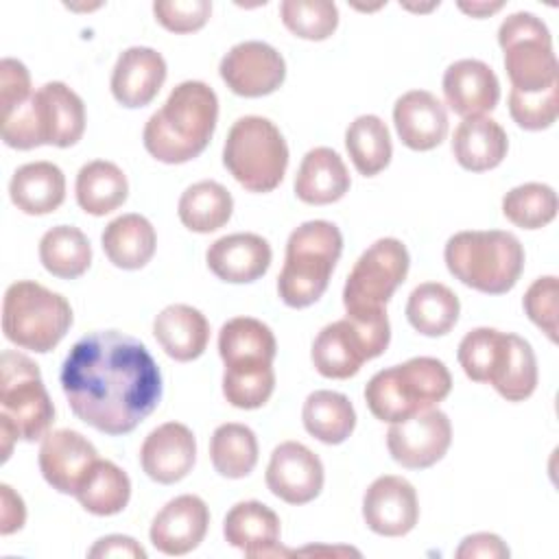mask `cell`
Instances as JSON below:
<instances>
[{"instance_id": "1", "label": "cell", "mask_w": 559, "mask_h": 559, "mask_svg": "<svg viewBox=\"0 0 559 559\" xmlns=\"http://www.w3.org/2000/svg\"><path fill=\"white\" fill-rule=\"evenodd\" d=\"M70 411L109 437L135 430L162 400V371L146 345L118 330L81 336L61 365Z\"/></svg>"}, {"instance_id": "2", "label": "cell", "mask_w": 559, "mask_h": 559, "mask_svg": "<svg viewBox=\"0 0 559 559\" xmlns=\"http://www.w3.org/2000/svg\"><path fill=\"white\" fill-rule=\"evenodd\" d=\"M218 120V96L203 81H183L166 103L151 114L142 142L151 157L164 164H186L210 144Z\"/></svg>"}, {"instance_id": "3", "label": "cell", "mask_w": 559, "mask_h": 559, "mask_svg": "<svg viewBox=\"0 0 559 559\" xmlns=\"http://www.w3.org/2000/svg\"><path fill=\"white\" fill-rule=\"evenodd\" d=\"M456 358L469 380L491 384L507 402H524L537 389V358L520 334L474 328L461 338Z\"/></svg>"}, {"instance_id": "4", "label": "cell", "mask_w": 559, "mask_h": 559, "mask_svg": "<svg viewBox=\"0 0 559 559\" xmlns=\"http://www.w3.org/2000/svg\"><path fill=\"white\" fill-rule=\"evenodd\" d=\"M83 131L85 105L61 81L44 83L24 105L2 116V140L17 151L41 144L68 148L83 138Z\"/></svg>"}, {"instance_id": "5", "label": "cell", "mask_w": 559, "mask_h": 559, "mask_svg": "<svg viewBox=\"0 0 559 559\" xmlns=\"http://www.w3.org/2000/svg\"><path fill=\"white\" fill-rule=\"evenodd\" d=\"M443 260L461 284L485 295H504L524 271V247L511 231L469 229L450 236Z\"/></svg>"}, {"instance_id": "6", "label": "cell", "mask_w": 559, "mask_h": 559, "mask_svg": "<svg viewBox=\"0 0 559 559\" xmlns=\"http://www.w3.org/2000/svg\"><path fill=\"white\" fill-rule=\"evenodd\" d=\"M450 389L452 376L441 360L415 356L373 373L365 386V402L376 419L395 424L435 408Z\"/></svg>"}, {"instance_id": "7", "label": "cell", "mask_w": 559, "mask_h": 559, "mask_svg": "<svg viewBox=\"0 0 559 559\" xmlns=\"http://www.w3.org/2000/svg\"><path fill=\"white\" fill-rule=\"evenodd\" d=\"M343 251V234L330 221H306L286 242L277 295L290 308H306L321 299Z\"/></svg>"}, {"instance_id": "8", "label": "cell", "mask_w": 559, "mask_h": 559, "mask_svg": "<svg viewBox=\"0 0 559 559\" xmlns=\"http://www.w3.org/2000/svg\"><path fill=\"white\" fill-rule=\"evenodd\" d=\"M72 325L68 299L50 288L20 280L13 282L2 301V332L7 341L35 354L55 349Z\"/></svg>"}, {"instance_id": "9", "label": "cell", "mask_w": 559, "mask_h": 559, "mask_svg": "<svg viewBox=\"0 0 559 559\" xmlns=\"http://www.w3.org/2000/svg\"><path fill=\"white\" fill-rule=\"evenodd\" d=\"M223 164L245 190L264 194L282 183L288 146L275 122L262 116H242L227 133Z\"/></svg>"}, {"instance_id": "10", "label": "cell", "mask_w": 559, "mask_h": 559, "mask_svg": "<svg viewBox=\"0 0 559 559\" xmlns=\"http://www.w3.org/2000/svg\"><path fill=\"white\" fill-rule=\"evenodd\" d=\"M389 341L391 325L384 308L345 314L317 334L310 358L323 378L347 380L356 376L367 360L384 354Z\"/></svg>"}, {"instance_id": "11", "label": "cell", "mask_w": 559, "mask_h": 559, "mask_svg": "<svg viewBox=\"0 0 559 559\" xmlns=\"http://www.w3.org/2000/svg\"><path fill=\"white\" fill-rule=\"evenodd\" d=\"M511 90L535 94L559 83V66L548 26L528 11L511 13L498 28Z\"/></svg>"}, {"instance_id": "12", "label": "cell", "mask_w": 559, "mask_h": 559, "mask_svg": "<svg viewBox=\"0 0 559 559\" xmlns=\"http://www.w3.org/2000/svg\"><path fill=\"white\" fill-rule=\"evenodd\" d=\"M0 419L22 441L44 439L55 421V406L37 362L13 349L2 352L0 358Z\"/></svg>"}, {"instance_id": "13", "label": "cell", "mask_w": 559, "mask_h": 559, "mask_svg": "<svg viewBox=\"0 0 559 559\" xmlns=\"http://www.w3.org/2000/svg\"><path fill=\"white\" fill-rule=\"evenodd\" d=\"M411 266L408 249L397 238H380L369 245L343 286V306L347 314L373 312L386 306L397 286L406 280Z\"/></svg>"}, {"instance_id": "14", "label": "cell", "mask_w": 559, "mask_h": 559, "mask_svg": "<svg viewBox=\"0 0 559 559\" xmlns=\"http://www.w3.org/2000/svg\"><path fill=\"white\" fill-rule=\"evenodd\" d=\"M452 443V424L439 408L421 411L391 424L386 448L395 463L406 469H426L441 461Z\"/></svg>"}, {"instance_id": "15", "label": "cell", "mask_w": 559, "mask_h": 559, "mask_svg": "<svg viewBox=\"0 0 559 559\" xmlns=\"http://www.w3.org/2000/svg\"><path fill=\"white\" fill-rule=\"evenodd\" d=\"M225 85L245 98L269 96L286 79L284 57L266 41H240L231 46L218 66Z\"/></svg>"}, {"instance_id": "16", "label": "cell", "mask_w": 559, "mask_h": 559, "mask_svg": "<svg viewBox=\"0 0 559 559\" xmlns=\"http://www.w3.org/2000/svg\"><path fill=\"white\" fill-rule=\"evenodd\" d=\"M266 487L273 496L288 504H306L323 489L321 459L299 441L280 443L266 467Z\"/></svg>"}, {"instance_id": "17", "label": "cell", "mask_w": 559, "mask_h": 559, "mask_svg": "<svg viewBox=\"0 0 559 559\" xmlns=\"http://www.w3.org/2000/svg\"><path fill=\"white\" fill-rule=\"evenodd\" d=\"M362 520L376 535L402 537L411 533L419 520V502L415 487L402 476L376 478L362 496Z\"/></svg>"}, {"instance_id": "18", "label": "cell", "mask_w": 559, "mask_h": 559, "mask_svg": "<svg viewBox=\"0 0 559 559\" xmlns=\"http://www.w3.org/2000/svg\"><path fill=\"white\" fill-rule=\"evenodd\" d=\"M210 526V509L203 498L183 493L168 500L151 522V544L170 557L192 552L205 537Z\"/></svg>"}, {"instance_id": "19", "label": "cell", "mask_w": 559, "mask_h": 559, "mask_svg": "<svg viewBox=\"0 0 559 559\" xmlns=\"http://www.w3.org/2000/svg\"><path fill=\"white\" fill-rule=\"evenodd\" d=\"M98 459L94 443L76 430L48 432L39 445V469L44 480L59 493L74 496L92 463Z\"/></svg>"}, {"instance_id": "20", "label": "cell", "mask_w": 559, "mask_h": 559, "mask_svg": "<svg viewBox=\"0 0 559 559\" xmlns=\"http://www.w3.org/2000/svg\"><path fill=\"white\" fill-rule=\"evenodd\" d=\"M197 461V439L186 424L166 421L151 430L140 448L144 474L159 483L173 485L186 478Z\"/></svg>"}, {"instance_id": "21", "label": "cell", "mask_w": 559, "mask_h": 559, "mask_svg": "<svg viewBox=\"0 0 559 559\" xmlns=\"http://www.w3.org/2000/svg\"><path fill=\"white\" fill-rule=\"evenodd\" d=\"M445 105L465 118H478L496 109L500 81L491 66L478 59H459L443 74Z\"/></svg>"}, {"instance_id": "22", "label": "cell", "mask_w": 559, "mask_h": 559, "mask_svg": "<svg viewBox=\"0 0 559 559\" xmlns=\"http://www.w3.org/2000/svg\"><path fill=\"white\" fill-rule=\"evenodd\" d=\"M164 57L148 46H131L116 59L111 72V94L129 109L148 105L166 81Z\"/></svg>"}, {"instance_id": "23", "label": "cell", "mask_w": 559, "mask_h": 559, "mask_svg": "<svg viewBox=\"0 0 559 559\" xmlns=\"http://www.w3.org/2000/svg\"><path fill=\"white\" fill-rule=\"evenodd\" d=\"M271 260V245L262 236L249 231L223 236L205 251L207 269L229 284H249L260 280L269 271Z\"/></svg>"}, {"instance_id": "24", "label": "cell", "mask_w": 559, "mask_h": 559, "mask_svg": "<svg viewBox=\"0 0 559 559\" xmlns=\"http://www.w3.org/2000/svg\"><path fill=\"white\" fill-rule=\"evenodd\" d=\"M280 531L277 513L258 500L236 502L223 520L225 542L247 557L288 555L290 550L280 544Z\"/></svg>"}, {"instance_id": "25", "label": "cell", "mask_w": 559, "mask_h": 559, "mask_svg": "<svg viewBox=\"0 0 559 559\" xmlns=\"http://www.w3.org/2000/svg\"><path fill=\"white\" fill-rule=\"evenodd\" d=\"M393 124L404 146L430 151L448 135V111L435 94L411 90L395 100Z\"/></svg>"}, {"instance_id": "26", "label": "cell", "mask_w": 559, "mask_h": 559, "mask_svg": "<svg viewBox=\"0 0 559 559\" xmlns=\"http://www.w3.org/2000/svg\"><path fill=\"white\" fill-rule=\"evenodd\" d=\"M218 354L225 371L273 367L277 343L266 323L253 317H234L218 332Z\"/></svg>"}, {"instance_id": "27", "label": "cell", "mask_w": 559, "mask_h": 559, "mask_svg": "<svg viewBox=\"0 0 559 559\" xmlns=\"http://www.w3.org/2000/svg\"><path fill=\"white\" fill-rule=\"evenodd\" d=\"M153 334L166 356L177 362H190L205 352L210 323L201 310L188 304H170L155 317Z\"/></svg>"}, {"instance_id": "28", "label": "cell", "mask_w": 559, "mask_h": 559, "mask_svg": "<svg viewBox=\"0 0 559 559\" xmlns=\"http://www.w3.org/2000/svg\"><path fill=\"white\" fill-rule=\"evenodd\" d=\"M349 173L334 148H310L295 175V194L308 205H328L349 190Z\"/></svg>"}, {"instance_id": "29", "label": "cell", "mask_w": 559, "mask_h": 559, "mask_svg": "<svg viewBox=\"0 0 559 559\" xmlns=\"http://www.w3.org/2000/svg\"><path fill=\"white\" fill-rule=\"evenodd\" d=\"M509 140L504 129L487 116L465 118L452 138V153L461 168L472 173H485L507 157Z\"/></svg>"}, {"instance_id": "30", "label": "cell", "mask_w": 559, "mask_h": 559, "mask_svg": "<svg viewBox=\"0 0 559 559\" xmlns=\"http://www.w3.org/2000/svg\"><path fill=\"white\" fill-rule=\"evenodd\" d=\"M11 201L31 216L55 212L66 199L63 170L52 162H31L20 166L9 183Z\"/></svg>"}, {"instance_id": "31", "label": "cell", "mask_w": 559, "mask_h": 559, "mask_svg": "<svg viewBox=\"0 0 559 559\" xmlns=\"http://www.w3.org/2000/svg\"><path fill=\"white\" fill-rule=\"evenodd\" d=\"M107 260L124 271L142 269L151 262L157 247V234L142 214H122L107 223L100 236Z\"/></svg>"}, {"instance_id": "32", "label": "cell", "mask_w": 559, "mask_h": 559, "mask_svg": "<svg viewBox=\"0 0 559 559\" xmlns=\"http://www.w3.org/2000/svg\"><path fill=\"white\" fill-rule=\"evenodd\" d=\"M76 203L85 214L105 216L118 210L129 197L127 175L107 159H94L81 166L76 175Z\"/></svg>"}, {"instance_id": "33", "label": "cell", "mask_w": 559, "mask_h": 559, "mask_svg": "<svg viewBox=\"0 0 559 559\" xmlns=\"http://www.w3.org/2000/svg\"><path fill=\"white\" fill-rule=\"evenodd\" d=\"M301 421L308 435L328 445L343 443L356 428V411L347 395L338 391H312L301 408Z\"/></svg>"}, {"instance_id": "34", "label": "cell", "mask_w": 559, "mask_h": 559, "mask_svg": "<svg viewBox=\"0 0 559 559\" xmlns=\"http://www.w3.org/2000/svg\"><path fill=\"white\" fill-rule=\"evenodd\" d=\"M461 304L452 288L441 282H424L406 301V319L424 336H443L459 321Z\"/></svg>"}, {"instance_id": "35", "label": "cell", "mask_w": 559, "mask_h": 559, "mask_svg": "<svg viewBox=\"0 0 559 559\" xmlns=\"http://www.w3.org/2000/svg\"><path fill=\"white\" fill-rule=\"evenodd\" d=\"M74 498L92 515H116L129 504L131 480L116 463L96 459L81 480Z\"/></svg>"}, {"instance_id": "36", "label": "cell", "mask_w": 559, "mask_h": 559, "mask_svg": "<svg viewBox=\"0 0 559 559\" xmlns=\"http://www.w3.org/2000/svg\"><path fill=\"white\" fill-rule=\"evenodd\" d=\"M234 212L231 192L212 179H203L186 188L179 199L177 214L183 227L197 234H210L227 225Z\"/></svg>"}, {"instance_id": "37", "label": "cell", "mask_w": 559, "mask_h": 559, "mask_svg": "<svg viewBox=\"0 0 559 559\" xmlns=\"http://www.w3.org/2000/svg\"><path fill=\"white\" fill-rule=\"evenodd\" d=\"M39 260L50 275L76 280L92 264V245L79 227L57 225L41 236Z\"/></svg>"}, {"instance_id": "38", "label": "cell", "mask_w": 559, "mask_h": 559, "mask_svg": "<svg viewBox=\"0 0 559 559\" xmlns=\"http://www.w3.org/2000/svg\"><path fill=\"white\" fill-rule=\"evenodd\" d=\"M345 148L354 168L365 177L382 173L393 155L391 133L384 120L373 114L358 116L354 122H349L345 131Z\"/></svg>"}, {"instance_id": "39", "label": "cell", "mask_w": 559, "mask_h": 559, "mask_svg": "<svg viewBox=\"0 0 559 559\" xmlns=\"http://www.w3.org/2000/svg\"><path fill=\"white\" fill-rule=\"evenodd\" d=\"M210 459L225 478H245L258 463L255 432L245 424H221L210 439Z\"/></svg>"}, {"instance_id": "40", "label": "cell", "mask_w": 559, "mask_h": 559, "mask_svg": "<svg viewBox=\"0 0 559 559\" xmlns=\"http://www.w3.org/2000/svg\"><path fill=\"white\" fill-rule=\"evenodd\" d=\"M502 214L515 227L542 229L557 216V192L546 183H522L502 197Z\"/></svg>"}, {"instance_id": "41", "label": "cell", "mask_w": 559, "mask_h": 559, "mask_svg": "<svg viewBox=\"0 0 559 559\" xmlns=\"http://www.w3.org/2000/svg\"><path fill=\"white\" fill-rule=\"evenodd\" d=\"M280 15L295 37L308 41H323L338 26V9L330 0H284Z\"/></svg>"}, {"instance_id": "42", "label": "cell", "mask_w": 559, "mask_h": 559, "mask_svg": "<svg viewBox=\"0 0 559 559\" xmlns=\"http://www.w3.org/2000/svg\"><path fill=\"white\" fill-rule=\"evenodd\" d=\"M273 389H275L273 367L223 373V395L236 408L253 411L264 406L273 395Z\"/></svg>"}, {"instance_id": "43", "label": "cell", "mask_w": 559, "mask_h": 559, "mask_svg": "<svg viewBox=\"0 0 559 559\" xmlns=\"http://www.w3.org/2000/svg\"><path fill=\"white\" fill-rule=\"evenodd\" d=\"M509 114L526 131H542L555 124L559 114V83L535 94L509 92Z\"/></svg>"}, {"instance_id": "44", "label": "cell", "mask_w": 559, "mask_h": 559, "mask_svg": "<svg viewBox=\"0 0 559 559\" xmlns=\"http://www.w3.org/2000/svg\"><path fill=\"white\" fill-rule=\"evenodd\" d=\"M557 295L559 282L555 275L537 277L524 293L522 306L526 317L552 341L557 343Z\"/></svg>"}, {"instance_id": "45", "label": "cell", "mask_w": 559, "mask_h": 559, "mask_svg": "<svg viewBox=\"0 0 559 559\" xmlns=\"http://www.w3.org/2000/svg\"><path fill=\"white\" fill-rule=\"evenodd\" d=\"M155 20L170 33H194L203 28L212 15L210 0H159L153 2Z\"/></svg>"}, {"instance_id": "46", "label": "cell", "mask_w": 559, "mask_h": 559, "mask_svg": "<svg viewBox=\"0 0 559 559\" xmlns=\"http://www.w3.org/2000/svg\"><path fill=\"white\" fill-rule=\"evenodd\" d=\"M33 96L31 92V74L26 66L17 59H2L0 61V105L2 116L13 111L15 107L24 105Z\"/></svg>"}, {"instance_id": "47", "label": "cell", "mask_w": 559, "mask_h": 559, "mask_svg": "<svg viewBox=\"0 0 559 559\" xmlns=\"http://www.w3.org/2000/svg\"><path fill=\"white\" fill-rule=\"evenodd\" d=\"M456 557L459 559H474V557L504 559V557H509V548L493 533H474L461 542V546L456 548Z\"/></svg>"}, {"instance_id": "48", "label": "cell", "mask_w": 559, "mask_h": 559, "mask_svg": "<svg viewBox=\"0 0 559 559\" xmlns=\"http://www.w3.org/2000/svg\"><path fill=\"white\" fill-rule=\"evenodd\" d=\"M0 533L11 535L20 531L26 522V507L24 500L7 485H0Z\"/></svg>"}, {"instance_id": "49", "label": "cell", "mask_w": 559, "mask_h": 559, "mask_svg": "<svg viewBox=\"0 0 559 559\" xmlns=\"http://www.w3.org/2000/svg\"><path fill=\"white\" fill-rule=\"evenodd\" d=\"M87 557H131V559H146V550L129 535H107L100 537L90 550Z\"/></svg>"}, {"instance_id": "50", "label": "cell", "mask_w": 559, "mask_h": 559, "mask_svg": "<svg viewBox=\"0 0 559 559\" xmlns=\"http://www.w3.org/2000/svg\"><path fill=\"white\" fill-rule=\"evenodd\" d=\"M459 9L472 17H487L502 9V2H459Z\"/></svg>"}]
</instances>
